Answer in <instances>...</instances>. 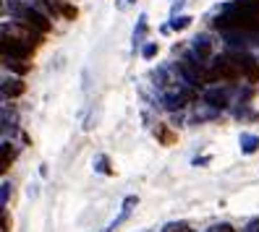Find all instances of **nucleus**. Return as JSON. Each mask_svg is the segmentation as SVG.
Segmentation results:
<instances>
[{"instance_id": "obj_5", "label": "nucleus", "mask_w": 259, "mask_h": 232, "mask_svg": "<svg viewBox=\"0 0 259 232\" xmlns=\"http://www.w3.org/2000/svg\"><path fill=\"white\" fill-rule=\"evenodd\" d=\"M233 60H236V66L241 68V76L246 81H251V84H256L259 81V63L246 52V50H233V52H228Z\"/></svg>"}, {"instance_id": "obj_17", "label": "nucleus", "mask_w": 259, "mask_h": 232, "mask_svg": "<svg viewBox=\"0 0 259 232\" xmlns=\"http://www.w3.org/2000/svg\"><path fill=\"white\" fill-rule=\"evenodd\" d=\"M189 24H191V16H173L167 26H170L173 32H184V29H186Z\"/></svg>"}, {"instance_id": "obj_7", "label": "nucleus", "mask_w": 259, "mask_h": 232, "mask_svg": "<svg viewBox=\"0 0 259 232\" xmlns=\"http://www.w3.org/2000/svg\"><path fill=\"white\" fill-rule=\"evenodd\" d=\"M136 206H139V198H136V196H126V198H123V204H120L118 216H115V219H113L108 227H105L102 232H118V227L123 224V222H128V216L134 214V209H136Z\"/></svg>"}, {"instance_id": "obj_11", "label": "nucleus", "mask_w": 259, "mask_h": 232, "mask_svg": "<svg viewBox=\"0 0 259 232\" xmlns=\"http://www.w3.org/2000/svg\"><path fill=\"white\" fill-rule=\"evenodd\" d=\"M8 133H16V112L11 104H3V138H8Z\"/></svg>"}, {"instance_id": "obj_6", "label": "nucleus", "mask_w": 259, "mask_h": 232, "mask_svg": "<svg viewBox=\"0 0 259 232\" xmlns=\"http://www.w3.org/2000/svg\"><path fill=\"white\" fill-rule=\"evenodd\" d=\"M231 94H233L231 86H212L204 91V102L218 107V110H228L231 107Z\"/></svg>"}, {"instance_id": "obj_12", "label": "nucleus", "mask_w": 259, "mask_h": 232, "mask_svg": "<svg viewBox=\"0 0 259 232\" xmlns=\"http://www.w3.org/2000/svg\"><path fill=\"white\" fill-rule=\"evenodd\" d=\"M238 146L243 154H254L259 149V136L256 133H241L238 136Z\"/></svg>"}, {"instance_id": "obj_20", "label": "nucleus", "mask_w": 259, "mask_h": 232, "mask_svg": "<svg viewBox=\"0 0 259 232\" xmlns=\"http://www.w3.org/2000/svg\"><path fill=\"white\" fill-rule=\"evenodd\" d=\"M8 196H11V183L3 180V185H0V204H3V209L8 206Z\"/></svg>"}, {"instance_id": "obj_21", "label": "nucleus", "mask_w": 259, "mask_h": 232, "mask_svg": "<svg viewBox=\"0 0 259 232\" xmlns=\"http://www.w3.org/2000/svg\"><path fill=\"white\" fill-rule=\"evenodd\" d=\"M157 136H160V141H162V144H173V133L167 131L165 126H160V128H157Z\"/></svg>"}, {"instance_id": "obj_2", "label": "nucleus", "mask_w": 259, "mask_h": 232, "mask_svg": "<svg viewBox=\"0 0 259 232\" xmlns=\"http://www.w3.org/2000/svg\"><path fill=\"white\" fill-rule=\"evenodd\" d=\"M178 68L184 73V79L191 84V86H202V84H209L207 81V63L196 55L191 47L186 50V55L178 60Z\"/></svg>"}, {"instance_id": "obj_14", "label": "nucleus", "mask_w": 259, "mask_h": 232, "mask_svg": "<svg viewBox=\"0 0 259 232\" xmlns=\"http://www.w3.org/2000/svg\"><path fill=\"white\" fill-rule=\"evenodd\" d=\"M220 115V110H218V107H212V104H202V110H199V107H196V112H194V120L196 123H202V120H209V118H218Z\"/></svg>"}, {"instance_id": "obj_3", "label": "nucleus", "mask_w": 259, "mask_h": 232, "mask_svg": "<svg viewBox=\"0 0 259 232\" xmlns=\"http://www.w3.org/2000/svg\"><path fill=\"white\" fill-rule=\"evenodd\" d=\"M241 79V68L236 66V60L231 55H220V57H212L207 63V81L215 84V81H236Z\"/></svg>"}, {"instance_id": "obj_22", "label": "nucleus", "mask_w": 259, "mask_h": 232, "mask_svg": "<svg viewBox=\"0 0 259 232\" xmlns=\"http://www.w3.org/2000/svg\"><path fill=\"white\" fill-rule=\"evenodd\" d=\"M241 232H259V216H254V219L246 222V227H243Z\"/></svg>"}, {"instance_id": "obj_15", "label": "nucleus", "mask_w": 259, "mask_h": 232, "mask_svg": "<svg viewBox=\"0 0 259 232\" xmlns=\"http://www.w3.org/2000/svg\"><path fill=\"white\" fill-rule=\"evenodd\" d=\"M92 167H95V172H100V175H113L110 159L105 157V154H97V157H95V162H92Z\"/></svg>"}, {"instance_id": "obj_10", "label": "nucleus", "mask_w": 259, "mask_h": 232, "mask_svg": "<svg viewBox=\"0 0 259 232\" xmlns=\"http://www.w3.org/2000/svg\"><path fill=\"white\" fill-rule=\"evenodd\" d=\"M144 37H147V13H142V16L139 19H136V26H134V50L136 47H144Z\"/></svg>"}, {"instance_id": "obj_24", "label": "nucleus", "mask_w": 259, "mask_h": 232, "mask_svg": "<svg viewBox=\"0 0 259 232\" xmlns=\"http://www.w3.org/2000/svg\"><path fill=\"white\" fill-rule=\"evenodd\" d=\"M209 162H212V157H202V159L196 157V159H194V167H202V164H209Z\"/></svg>"}, {"instance_id": "obj_18", "label": "nucleus", "mask_w": 259, "mask_h": 232, "mask_svg": "<svg viewBox=\"0 0 259 232\" xmlns=\"http://www.w3.org/2000/svg\"><path fill=\"white\" fill-rule=\"evenodd\" d=\"M160 232H194V229H191L186 222H167Z\"/></svg>"}, {"instance_id": "obj_1", "label": "nucleus", "mask_w": 259, "mask_h": 232, "mask_svg": "<svg viewBox=\"0 0 259 232\" xmlns=\"http://www.w3.org/2000/svg\"><path fill=\"white\" fill-rule=\"evenodd\" d=\"M220 32H231V29H241V32H254L259 34V6L238 0V3H228L220 16L212 21Z\"/></svg>"}, {"instance_id": "obj_26", "label": "nucleus", "mask_w": 259, "mask_h": 232, "mask_svg": "<svg viewBox=\"0 0 259 232\" xmlns=\"http://www.w3.org/2000/svg\"><path fill=\"white\" fill-rule=\"evenodd\" d=\"M128 3H134V0H115V8H120V11H123Z\"/></svg>"}, {"instance_id": "obj_4", "label": "nucleus", "mask_w": 259, "mask_h": 232, "mask_svg": "<svg viewBox=\"0 0 259 232\" xmlns=\"http://www.w3.org/2000/svg\"><path fill=\"white\" fill-rule=\"evenodd\" d=\"M3 55L16 57V60H29L32 57V44L11 32H3Z\"/></svg>"}, {"instance_id": "obj_8", "label": "nucleus", "mask_w": 259, "mask_h": 232, "mask_svg": "<svg viewBox=\"0 0 259 232\" xmlns=\"http://www.w3.org/2000/svg\"><path fill=\"white\" fill-rule=\"evenodd\" d=\"M26 91L24 81L21 79H3V86H0V94H3V99H16L21 97Z\"/></svg>"}, {"instance_id": "obj_19", "label": "nucleus", "mask_w": 259, "mask_h": 232, "mask_svg": "<svg viewBox=\"0 0 259 232\" xmlns=\"http://www.w3.org/2000/svg\"><path fill=\"white\" fill-rule=\"evenodd\" d=\"M157 50H160V47H157V42H147L144 47H142V57H144V60H152V57L157 55Z\"/></svg>"}, {"instance_id": "obj_9", "label": "nucleus", "mask_w": 259, "mask_h": 232, "mask_svg": "<svg viewBox=\"0 0 259 232\" xmlns=\"http://www.w3.org/2000/svg\"><path fill=\"white\" fill-rule=\"evenodd\" d=\"M191 50L199 55L204 63H207V60H212V42H209L207 34H196V37L191 39Z\"/></svg>"}, {"instance_id": "obj_13", "label": "nucleus", "mask_w": 259, "mask_h": 232, "mask_svg": "<svg viewBox=\"0 0 259 232\" xmlns=\"http://www.w3.org/2000/svg\"><path fill=\"white\" fill-rule=\"evenodd\" d=\"M13 157H16V149H13V144H8V138H3V146H0V169H6L11 167Z\"/></svg>"}, {"instance_id": "obj_16", "label": "nucleus", "mask_w": 259, "mask_h": 232, "mask_svg": "<svg viewBox=\"0 0 259 232\" xmlns=\"http://www.w3.org/2000/svg\"><path fill=\"white\" fill-rule=\"evenodd\" d=\"M3 66H6V68H11V71H16V73H21V76L29 71V66H24V60L8 57V55H3Z\"/></svg>"}, {"instance_id": "obj_27", "label": "nucleus", "mask_w": 259, "mask_h": 232, "mask_svg": "<svg viewBox=\"0 0 259 232\" xmlns=\"http://www.w3.org/2000/svg\"><path fill=\"white\" fill-rule=\"evenodd\" d=\"M11 229V224H8V214L3 211V232H8Z\"/></svg>"}, {"instance_id": "obj_25", "label": "nucleus", "mask_w": 259, "mask_h": 232, "mask_svg": "<svg viewBox=\"0 0 259 232\" xmlns=\"http://www.w3.org/2000/svg\"><path fill=\"white\" fill-rule=\"evenodd\" d=\"M212 232H236V229H233L231 224H218V227L212 229Z\"/></svg>"}, {"instance_id": "obj_23", "label": "nucleus", "mask_w": 259, "mask_h": 232, "mask_svg": "<svg viewBox=\"0 0 259 232\" xmlns=\"http://www.w3.org/2000/svg\"><path fill=\"white\" fill-rule=\"evenodd\" d=\"M184 6H186V0H173V8H170V19H173V16H178V11L184 8Z\"/></svg>"}]
</instances>
